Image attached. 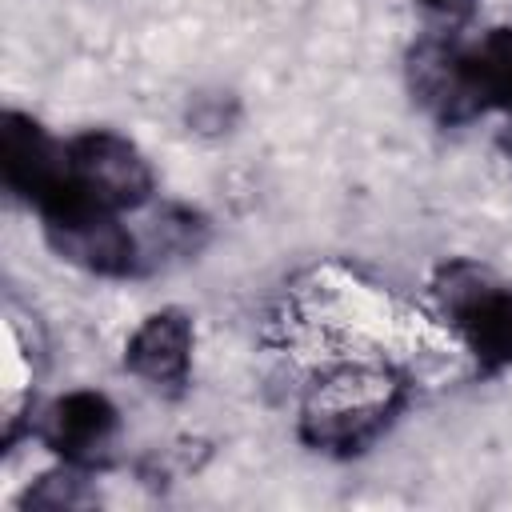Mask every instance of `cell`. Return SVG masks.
<instances>
[{
    "label": "cell",
    "mask_w": 512,
    "mask_h": 512,
    "mask_svg": "<svg viewBox=\"0 0 512 512\" xmlns=\"http://www.w3.org/2000/svg\"><path fill=\"white\" fill-rule=\"evenodd\" d=\"M432 292L484 372L512 368V280L472 260H448L436 268Z\"/></svg>",
    "instance_id": "7a4b0ae2"
},
{
    "label": "cell",
    "mask_w": 512,
    "mask_h": 512,
    "mask_svg": "<svg viewBox=\"0 0 512 512\" xmlns=\"http://www.w3.org/2000/svg\"><path fill=\"white\" fill-rule=\"evenodd\" d=\"M192 320L180 308H160L140 320L124 344V368L152 388L180 392L192 372Z\"/></svg>",
    "instance_id": "ba28073f"
},
{
    "label": "cell",
    "mask_w": 512,
    "mask_h": 512,
    "mask_svg": "<svg viewBox=\"0 0 512 512\" xmlns=\"http://www.w3.org/2000/svg\"><path fill=\"white\" fill-rule=\"evenodd\" d=\"M0 176L8 192L28 200L36 212L76 192L68 168V144L52 140L40 120L12 108L0 116Z\"/></svg>",
    "instance_id": "277c9868"
},
{
    "label": "cell",
    "mask_w": 512,
    "mask_h": 512,
    "mask_svg": "<svg viewBox=\"0 0 512 512\" xmlns=\"http://www.w3.org/2000/svg\"><path fill=\"white\" fill-rule=\"evenodd\" d=\"M404 72H408L412 100L440 124H464L484 112L476 72H472V48H464L456 40L428 36V40L412 44Z\"/></svg>",
    "instance_id": "8992f818"
},
{
    "label": "cell",
    "mask_w": 512,
    "mask_h": 512,
    "mask_svg": "<svg viewBox=\"0 0 512 512\" xmlns=\"http://www.w3.org/2000/svg\"><path fill=\"white\" fill-rule=\"evenodd\" d=\"M68 168L76 192L112 212L140 208L152 196V168L144 152L108 128L68 140Z\"/></svg>",
    "instance_id": "5b68a950"
},
{
    "label": "cell",
    "mask_w": 512,
    "mask_h": 512,
    "mask_svg": "<svg viewBox=\"0 0 512 512\" xmlns=\"http://www.w3.org/2000/svg\"><path fill=\"white\" fill-rule=\"evenodd\" d=\"M92 468H80V464H60L56 472H44L24 496L20 504L24 508H80V504H92L96 492H92Z\"/></svg>",
    "instance_id": "30bf717a"
},
{
    "label": "cell",
    "mask_w": 512,
    "mask_h": 512,
    "mask_svg": "<svg viewBox=\"0 0 512 512\" xmlns=\"http://www.w3.org/2000/svg\"><path fill=\"white\" fill-rule=\"evenodd\" d=\"M472 72H476L484 112L500 108L512 116V28H492L472 48Z\"/></svg>",
    "instance_id": "9c48e42d"
},
{
    "label": "cell",
    "mask_w": 512,
    "mask_h": 512,
    "mask_svg": "<svg viewBox=\"0 0 512 512\" xmlns=\"http://www.w3.org/2000/svg\"><path fill=\"white\" fill-rule=\"evenodd\" d=\"M116 432H120L116 404L88 388L52 400L36 424V436L64 464H80V468H100L116 444Z\"/></svg>",
    "instance_id": "52a82bcc"
},
{
    "label": "cell",
    "mask_w": 512,
    "mask_h": 512,
    "mask_svg": "<svg viewBox=\"0 0 512 512\" xmlns=\"http://www.w3.org/2000/svg\"><path fill=\"white\" fill-rule=\"evenodd\" d=\"M52 252L92 276H132L140 268L136 236L116 220L112 208L72 192L40 212Z\"/></svg>",
    "instance_id": "3957f363"
},
{
    "label": "cell",
    "mask_w": 512,
    "mask_h": 512,
    "mask_svg": "<svg viewBox=\"0 0 512 512\" xmlns=\"http://www.w3.org/2000/svg\"><path fill=\"white\" fill-rule=\"evenodd\" d=\"M400 400H404V384H396L388 372L340 368L316 380V388L308 392L300 412V436L316 452H336V456L364 452L388 428Z\"/></svg>",
    "instance_id": "6da1fadb"
},
{
    "label": "cell",
    "mask_w": 512,
    "mask_h": 512,
    "mask_svg": "<svg viewBox=\"0 0 512 512\" xmlns=\"http://www.w3.org/2000/svg\"><path fill=\"white\" fill-rule=\"evenodd\" d=\"M428 12H436V16H464L468 8H472V0H420Z\"/></svg>",
    "instance_id": "8fae6325"
}]
</instances>
